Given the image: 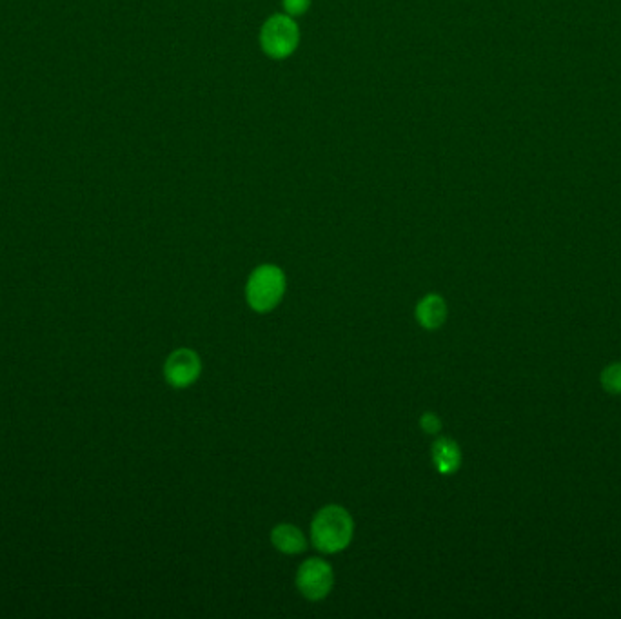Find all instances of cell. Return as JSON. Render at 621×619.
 Returning <instances> with one entry per match:
<instances>
[{
    "label": "cell",
    "instance_id": "10",
    "mask_svg": "<svg viewBox=\"0 0 621 619\" xmlns=\"http://www.w3.org/2000/svg\"><path fill=\"white\" fill-rule=\"evenodd\" d=\"M282 4H284L286 15L295 19V17H300L309 10L311 0H282Z\"/></svg>",
    "mask_w": 621,
    "mask_h": 619
},
{
    "label": "cell",
    "instance_id": "9",
    "mask_svg": "<svg viewBox=\"0 0 621 619\" xmlns=\"http://www.w3.org/2000/svg\"><path fill=\"white\" fill-rule=\"evenodd\" d=\"M602 385L609 394H621V362L603 369Z\"/></svg>",
    "mask_w": 621,
    "mask_h": 619
},
{
    "label": "cell",
    "instance_id": "4",
    "mask_svg": "<svg viewBox=\"0 0 621 619\" xmlns=\"http://www.w3.org/2000/svg\"><path fill=\"white\" fill-rule=\"evenodd\" d=\"M335 585L331 565L320 558H309L296 572V587L307 600H324Z\"/></svg>",
    "mask_w": 621,
    "mask_h": 619
},
{
    "label": "cell",
    "instance_id": "1",
    "mask_svg": "<svg viewBox=\"0 0 621 619\" xmlns=\"http://www.w3.org/2000/svg\"><path fill=\"white\" fill-rule=\"evenodd\" d=\"M355 534V521L340 505H327L316 512L311 523V543L316 551L336 554L349 547Z\"/></svg>",
    "mask_w": 621,
    "mask_h": 619
},
{
    "label": "cell",
    "instance_id": "11",
    "mask_svg": "<svg viewBox=\"0 0 621 619\" xmlns=\"http://www.w3.org/2000/svg\"><path fill=\"white\" fill-rule=\"evenodd\" d=\"M420 425H422V429L427 434H436L442 429V422L434 413H425L422 416V420H420Z\"/></svg>",
    "mask_w": 621,
    "mask_h": 619
},
{
    "label": "cell",
    "instance_id": "3",
    "mask_svg": "<svg viewBox=\"0 0 621 619\" xmlns=\"http://www.w3.org/2000/svg\"><path fill=\"white\" fill-rule=\"evenodd\" d=\"M300 30L293 17L289 15H273L264 22L260 30V46L267 57L273 60H284L291 57L298 48Z\"/></svg>",
    "mask_w": 621,
    "mask_h": 619
},
{
    "label": "cell",
    "instance_id": "6",
    "mask_svg": "<svg viewBox=\"0 0 621 619\" xmlns=\"http://www.w3.org/2000/svg\"><path fill=\"white\" fill-rule=\"evenodd\" d=\"M434 467L440 474L451 476L462 465V451L451 438H438L431 447Z\"/></svg>",
    "mask_w": 621,
    "mask_h": 619
},
{
    "label": "cell",
    "instance_id": "7",
    "mask_svg": "<svg viewBox=\"0 0 621 619\" xmlns=\"http://www.w3.org/2000/svg\"><path fill=\"white\" fill-rule=\"evenodd\" d=\"M416 320L427 331H436L447 320V305L440 295H427L416 305Z\"/></svg>",
    "mask_w": 621,
    "mask_h": 619
},
{
    "label": "cell",
    "instance_id": "8",
    "mask_svg": "<svg viewBox=\"0 0 621 619\" xmlns=\"http://www.w3.org/2000/svg\"><path fill=\"white\" fill-rule=\"evenodd\" d=\"M271 541L275 545L276 551L284 552V554H300L307 549V540L304 532L300 531L295 525L282 523L276 525L271 532Z\"/></svg>",
    "mask_w": 621,
    "mask_h": 619
},
{
    "label": "cell",
    "instance_id": "2",
    "mask_svg": "<svg viewBox=\"0 0 621 619\" xmlns=\"http://www.w3.org/2000/svg\"><path fill=\"white\" fill-rule=\"evenodd\" d=\"M286 293V275L280 267L264 264L257 267L247 280L246 300L257 313L273 311Z\"/></svg>",
    "mask_w": 621,
    "mask_h": 619
},
{
    "label": "cell",
    "instance_id": "5",
    "mask_svg": "<svg viewBox=\"0 0 621 619\" xmlns=\"http://www.w3.org/2000/svg\"><path fill=\"white\" fill-rule=\"evenodd\" d=\"M202 373L200 356L191 349H178L171 354L164 365V376L168 384L175 389H186L195 384Z\"/></svg>",
    "mask_w": 621,
    "mask_h": 619
}]
</instances>
